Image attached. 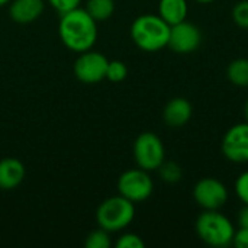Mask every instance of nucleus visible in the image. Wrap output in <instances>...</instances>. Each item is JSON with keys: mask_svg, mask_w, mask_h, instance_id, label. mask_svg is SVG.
<instances>
[{"mask_svg": "<svg viewBox=\"0 0 248 248\" xmlns=\"http://www.w3.org/2000/svg\"><path fill=\"white\" fill-rule=\"evenodd\" d=\"M189 13L187 0H160L158 16L170 26L186 20Z\"/></svg>", "mask_w": 248, "mask_h": 248, "instance_id": "obj_14", "label": "nucleus"}, {"mask_svg": "<svg viewBox=\"0 0 248 248\" xmlns=\"http://www.w3.org/2000/svg\"><path fill=\"white\" fill-rule=\"evenodd\" d=\"M45 10L44 0H10L9 16L13 22L26 25L41 17Z\"/></svg>", "mask_w": 248, "mask_h": 248, "instance_id": "obj_11", "label": "nucleus"}, {"mask_svg": "<svg viewBox=\"0 0 248 248\" xmlns=\"http://www.w3.org/2000/svg\"><path fill=\"white\" fill-rule=\"evenodd\" d=\"M221 150L231 163H248V122L235 124L225 132Z\"/></svg>", "mask_w": 248, "mask_h": 248, "instance_id": "obj_9", "label": "nucleus"}, {"mask_svg": "<svg viewBox=\"0 0 248 248\" xmlns=\"http://www.w3.org/2000/svg\"><path fill=\"white\" fill-rule=\"evenodd\" d=\"M202 44V32L201 29L190 22H180L170 26L169 45L171 51L176 54H190L195 52Z\"/></svg>", "mask_w": 248, "mask_h": 248, "instance_id": "obj_10", "label": "nucleus"}, {"mask_svg": "<svg viewBox=\"0 0 248 248\" xmlns=\"http://www.w3.org/2000/svg\"><path fill=\"white\" fill-rule=\"evenodd\" d=\"M158 174L161 177V180L164 183H169V185H174V183H179L183 177V170L180 167V164H177L176 161H166L158 167Z\"/></svg>", "mask_w": 248, "mask_h": 248, "instance_id": "obj_17", "label": "nucleus"}, {"mask_svg": "<svg viewBox=\"0 0 248 248\" xmlns=\"http://www.w3.org/2000/svg\"><path fill=\"white\" fill-rule=\"evenodd\" d=\"M26 176L25 166L17 158L0 160V189L12 190L17 187Z\"/></svg>", "mask_w": 248, "mask_h": 248, "instance_id": "obj_13", "label": "nucleus"}, {"mask_svg": "<svg viewBox=\"0 0 248 248\" xmlns=\"http://www.w3.org/2000/svg\"><path fill=\"white\" fill-rule=\"evenodd\" d=\"M195 230L199 240L211 247L232 246L235 227L231 219L219 211H203L196 219Z\"/></svg>", "mask_w": 248, "mask_h": 248, "instance_id": "obj_3", "label": "nucleus"}, {"mask_svg": "<svg viewBox=\"0 0 248 248\" xmlns=\"http://www.w3.org/2000/svg\"><path fill=\"white\" fill-rule=\"evenodd\" d=\"M195 1H198V3H201V4H208V3H212V1H215V0H195Z\"/></svg>", "mask_w": 248, "mask_h": 248, "instance_id": "obj_27", "label": "nucleus"}, {"mask_svg": "<svg viewBox=\"0 0 248 248\" xmlns=\"http://www.w3.org/2000/svg\"><path fill=\"white\" fill-rule=\"evenodd\" d=\"M193 115L192 103L185 97L171 99L163 109V119L166 125L171 128H180L186 125Z\"/></svg>", "mask_w": 248, "mask_h": 248, "instance_id": "obj_12", "label": "nucleus"}, {"mask_svg": "<svg viewBox=\"0 0 248 248\" xmlns=\"http://www.w3.org/2000/svg\"><path fill=\"white\" fill-rule=\"evenodd\" d=\"M232 246L237 248H248V228L247 227H240L235 230L234 238H232Z\"/></svg>", "mask_w": 248, "mask_h": 248, "instance_id": "obj_24", "label": "nucleus"}, {"mask_svg": "<svg viewBox=\"0 0 248 248\" xmlns=\"http://www.w3.org/2000/svg\"><path fill=\"white\" fill-rule=\"evenodd\" d=\"M232 20L238 28L248 31V0L235 3L232 7Z\"/></svg>", "mask_w": 248, "mask_h": 248, "instance_id": "obj_20", "label": "nucleus"}, {"mask_svg": "<svg viewBox=\"0 0 248 248\" xmlns=\"http://www.w3.org/2000/svg\"><path fill=\"white\" fill-rule=\"evenodd\" d=\"M170 25L158 15L147 13L138 16L131 25L134 44L145 52H157L169 45Z\"/></svg>", "mask_w": 248, "mask_h": 248, "instance_id": "obj_2", "label": "nucleus"}, {"mask_svg": "<svg viewBox=\"0 0 248 248\" xmlns=\"http://www.w3.org/2000/svg\"><path fill=\"white\" fill-rule=\"evenodd\" d=\"M134 218L135 203L121 195L105 199L96 211L99 228H103L108 232H119L125 230Z\"/></svg>", "mask_w": 248, "mask_h": 248, "instance_id": "obj_4", "label": "nucleus"}, {"mask_svg": "<svg viewBox=\"0 0 248 248\" xmlns=\"http://www.w3.org/2000/svg\"><path fill=\"white\" fill-rule=\"evenodd\" d=\"M227 186L215 177H203L193 187V199L203 211H219L228 202Z\"/></svg>", "mask_w": 248, "mask_h": 248, "instance_id": "obj_7", "label": "nucleus"}, {"mask_svg": "<svg viewBox=\"0 0 248 248\" xmlns=\"http://www.w3.org/2000/svg\"><path fill=\"white\" fill-rule=\"evenodd\" d=\"M128 76V67L125 65V62L115 60V61H109L108 64V70H106V78L112 83H121Z\"/></svg>", "mask_w": 248, "mask_h": 248, "instance_id": "obj_19", "label": "nucleus"}, {"mask_svg": "<svg viewBox=\"0 0 248 248\" xmlns=\"http://www.w3.org/2000/svg\"><path fill=\"white\" fill-rule=\"evenodd\" d=\"M46 1L60 15L70 12L76 7H80V4H81V0H46Z\"/></svg>", "mask_w": 248, "mask_h": 248, "instance_id": "obj_23", "label": "nucleus"}, {"mask_svg": "<svg viewBox=\"0 0 248 248\" xmlns=\"http://www.w3.org/2000/svg\"><path fill=\"white\" fill-rule=\"evenodd\" d=\"M116 247L118 248H144L145 244L141 240L140 235L134 234V232H126L122 234L118 241H116Z\"/></svg>", "mask_w": 248, "mask_h": 248, "instance_id": "obj_21", "label": "nucleus"}, {"mask_svg": "<svg viewBox=\"0 0 248 248\" xmlns=\"http://www.w3.org/2000/svg\"><path fill=\"white\" fill-rule=\"evenodd\" d=\"M234 190H235V195L238 196V199L244 205H248V170L243 171L237 177L235 185H234Z\"/></svg>", "mask_w": 248, "mask_h": 248, "instance_id": "obj_22", "label": "nucleus"}, {"mask_svg": "<svg viewBox=\"0 0 248 248\" xmlns=\"http://www.w3.org/2000/svg\"><path fill=\"white\" fill-rule=\"evenodd\" d=\"M97 22L87 13L86 9L76 7L60 15L58 35L73 52L81 54L94 46L97 41Z\"/></svg>", "mask_w": 248, "mask_h": 248, "instance_id": "obj_1", "label": "nucleus"}, {"mask_svg": "<svg viewBox=\"0 0 248 248\" xmlns=\"http://www.w3.org/2000/svg\"><path fill=\"white\" fill-rule=\"evenodd\" d=\"M154 190V182L150 171L140 167L124 171L118 179V192L134 203L145 202Z\"/></svg>", "mask_w": 248, "mask_h": 248, "instance_id": "obj_6", "label": "nucleus"}, {"mask_svg": "<svg viewBox=\"0 0 248 248\" xmlns=\"http://www.w3.org/2000/svg\"><path fill=\"white\" fill-rule=\"evenodd\" d=\"M109 60L97 51H84L78 54L74 62V76L84 84H94L106 78Z\"/></svg>", "mask_w": 248, "mask_h": 248, "instance_id": "obj_8", "label": "nucleus"}, {"mask_svg": "<svg viewBox=\"0 0 248 248\" xmlns=\"http://www.w3.org/2000/svg\"><path fill=\"white\" fill-rule=\"evenodd\" d=\"M84 9L96 22H103L113 15L115 0H87Z\"/></svg>", "mask_w": 248, "mask_h": 248, "instance_id": "obj_16", "label": "nucleus"}, {"mask_svg": "<svg viewBox=\"0 0 248 248\" xmlns=\"http://www.w3.org/2000/svg\"><path fill=\"white\" fill-rule=\"evenodd\" d=\"M110 232L105 231L103 228L94 230L92 231L84 241V247L86 248H109L112 246L110 241Z\"/></svg>", "mask_w": 248, "mask_h": 248, "instance_id": "obj_18", "label": "nucleus"}, {"mask_svg": "<svg viewBox=\"0 0 248 248\" xmlns=\"http://www.w3.org/2000/svg\"><path fill=\"white\" fill-rule=\"evenodd\" d=\"M238 225L248 228V205H244V208L238 214Z\"/></svg>", "mask_w": 248, "mask_h": 248, "instance_id": "obj_25", "label": "nucleus"}, {"mask_svg": "<svg viewBox=\"0 0 248 248\" xmlns=\"http://www.w3.org/2000/svg\"><path fill=\"white\" fill-rule=\"evenodd\" d=\"M244 118H246V122H248V100L244 105Z\"/></svg>", "mask_w": 248, "mask_h": 248, "instance_id": "obj_26", "label": "nucleus"}, {"mask_svg": "<svg viewBox=\"0 0 248 248\" xmlns=\"http://www.w3.org/2000/svg\"><path fill=\"white\" fill-rule=\"evenodd\" d=\"M228 80L238 87H248V58H237L227 68Z\"/></svg>", "mask_w": 248, "mask_h": 248, "instance_id": "obj_15", "label": "nucleus"}, {"mask_svg": "<svg viewBox=\"0 0 248 248\" xmlns=\"http://www.w3.org/2000/svg\"><path fill=\"white\" fill-rule=\"evenodd\" d=\"M134 160L137 167L155 171L166 160V148L158 135L154 132H142L134 142Z\"/></svg>", "mask_w": 248, "mask_h": 248, "instance_id": "obj_5", "label": "nucleus"}, {"mask_svg": "<svg viewBox=\"0 0 248 248\" xmlns=\"http://www.w3.org/2000/svg\"><path fill=\"white\" fill-rule=\"evenodd\" d=\"M10 0H0V6H4V4H9Z\"/></svg>", "mask_w": 248, "mask_h": 248, "instance_id": "obj_28", "label": "nucleus"}]
</instances>
